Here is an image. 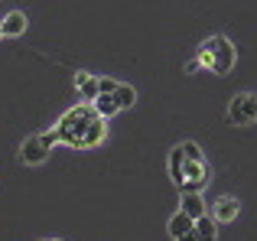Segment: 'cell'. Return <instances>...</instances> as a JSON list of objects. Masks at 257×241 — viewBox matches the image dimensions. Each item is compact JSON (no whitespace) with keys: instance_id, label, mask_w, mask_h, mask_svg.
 I'll use <instances>...</instances> for the list:
<instances>
[{"instance_id":"6da1fadb","label":"cell","mask_w":257,"mask_h":241,"mask_svg":"<svg viewBox=\"0 0 257 241\" xmlns=\"http://www.w3.org/2000/svg\"><path fill=\"white\" fill-rule=\"evenodd\" d=\"M199 65H208L215 75H228L234 69V46L225 36H212L199 46Z\"/></svg>"},{"instance_id":"7a4b0ae2","label":"cell","mask_w":257,"mask_h":241,"mask_svg":"<svg viewBox=\"0 0 257 241\" xmlns=\"http://www.w3.org/2000/svg\"><path fill=\"white\" fill-rule=\"evenodd\" d=\"M94 117V108L91 104H75V108H69L62 117H59L56 124V134H59V144H69V147H78L88 131V124H91Z\"/></svg>"},{"instance_id":"3957f363","label":"cell","mask_w":257,"mask_h":241,"mask_svg":"<svg viewBox=\"0 0 257 241\" xmlns=\"http://www.w3.org/2000/svg\"><path fill=\"white\" fill-rule=\"evenodd\" d=\"M228 120L234 127H247L257 120V95L244 91V95H234L231 104H228Z\"/></svg>"},{"instance_id":"277c9868","label":"cell","mask_w":257,"mask_h":241,"mask_svg":"<svg viewBox=\"0 0 257 241\" xmlns=\"http://www.w3.org/2000/svg\"><path fill=\"white\" fill-rule=\"evenodd\" d=\"M195 222L189 215H182V212H176V215L170 218V238L173 241H195Z\"/></svg>"},{"instance_id":"5b68a950","label":"cell","mask_w":257,"mask_h":241,"mask_svg":"<svg viewBox=\"0 0 257 241\" xmlns=\"http://www.w3.org/2000/svg\"><path fill=\"white\" fill-rule=\"evenodd\" d=\"M20 157H23V163L39 166L46 157H49V150L43 147V140H39V137H26V140H23V147H20Z\"/></svg>"},{"instance_id":"8992f818","label":"cell","mask_w":257,"mask_h":241,"mask_svg":"<svg viewBox=\"0 0 257 241\" xmlns=\"http://www.w3.org/2000/svg\"><path fill=\"white\" fill-rule=\"evenodd\" d=\"M182 215H189V218H192V222H195V218H202V215H208V209H205V199H202L199 196V192H182Z\"/></svg>"},{"instance_id":"52a82bcc","label":"cell","mask_w":257,"mask_h":241,"mask_svg":"<svg viewBox=\"0 0 257 241\" xmlns=\"http://www.w3.org/2000/svg\"><path fill=\"white\" fill-rule=\"evenodd\" d=\"M238 199H231V196H221L218 202H215V209H212V215H215V222H234L238 218Z\"/></svg>"},{"instance_id":"ba28073f","label":"cell","mask_w":257,"mask_h":241,"mask_svg":"<svg viewBox=\"0 0 257 241\" xmlns=\"http://www.w3.org/2000/svg\"><path fill=\"white\" fill-rule=\"evenodd\" d=\"M104 134H107L104 117L94 114V117H91V124H88V131H85V137H82V144H78V150H85V147H98L101 140H104Z\"/></svg>"},{"instance_id":"9c48e42d","label":"cell","mask_w":257,"mask_h":241,"mask_svg":"<svg viewBox=\"0 0 257 241\" xmlns=\"http://www.w3.org/2000/svg\"><path fill=\"white\" fill-rule=\"evenodd\" d=\"M78 95H82V104H91L98 98V75H88V72H78L75 75Z\"/></svg>"},{"instance_id":"30bf717a","label":"cell","mask_w":257,"mask_h":241,"mask_svg":"<svg viewBox=\"0 0 257 241\" xmlns=\"http://www.w3.org/2000/svg\"><path fill=\"white\" fill-rule=\"evenodd\" d=\"M0 30H4V36H23V33H26V17L20 10L7 13L4 23H0Z\"/></svg>"},{"instance_id":"8fae6325","label":"cell","mask_w":257,"mask_h":241,"mask_svg":"<svg viewBox=\"0 0 257 241\" xmlns=\"http://www.w3.org/2000/svg\"><path fill=\"white\" fill-rule=\"evenodd\" d=\"M182 170H186V157H182L179 147H173V150H170V176H173V183L179 186V189H182V183H186Z\"/></svg>"},{"instance_id":"7c38bea8","label":"cell","mask_w":257,"mask_h":241,"mask_svg":"<svg viewBox=\"0 0 257 241\" xmlns=\"http://www.w3.org/2000/svg\"><path fill=\"white\" fill-rule=\"evenodd\" d=\"M195 241H215L218 238V228H215V218H208V215H202V218H195Z\"/></svg>"},{"instance_id":"4fadbf2b","label":"cell","mask_w":257,"mask_h":241,"mask_svg":"<svg viewBox=\"0 0 257 241\" xmlns=\"http://www.w3.org/2000/svg\"><path fill=\"white\" fill-rule=\"evenodd\" d=\"M111 98H114V104H117V111H120V108H131V104L137 101V91H134L131 85H120L117 82V88H114Z\"/></svg>"},{"instance_id":"5bb4252c","label":"cell","mask_w":257,"mask_h":241,"mask_svg":"<svg viewBox=\"0 0 257 241\" xmlns=\"http://www.w3.org/2000/svg\"><path fill=\"white\" fill-rule=\"evenodd\" d=\"M91 108H94V114H98V117H111V114H117V104H114V98L111 95H98V98H94V101H91Z\"/></svg>"},{"instance_id":"9a60e30c","label":"cell","mask_w":257,"mask_h":241,"mask_svg":"<svg viewBox=\"0 0 257 241\" xmlns=\"http://www.w3.org/2000/svg\"><path fill=\"white\" fill-rule=\"evenodd\" d=\"M179 150H182V157H186L189 163H199V160H202V147L195 144V140H186V144H179Z\"/></svg>"},{"instance_id":"2e32d148","label":"cell","mask_w":257,"mask_h":241,"mask_svg":"<svg viewBox=\"0 0 257 241\" xmlns=\"http://www.w3.org/2000/svg\"><path fill=\"white\" fill-rule=\"evenodd\" d=\"M114 88H117L114 78H104V75L98 78V95H114Z\"/></svg>"},{"instance_id":"e0dca14e","label":"cell","mask_w":257,"mask_h":241,"mask_svg":"<svg viewBox=\"0 0 257 241\" xmlns=\"http://www.w3.org/2000/svg\"><path fill=\"white\" fill-rule=\"evenodd\" d=\"M39 140H43V147H46V150H52V147L59 144V134H56V127H52V131H46V134H39Z\"/></svg>"},{"instance_id":"ac0fdd59","label":"cell","mask_w":257,"mask_h":241,"mask_svg":"<svg viewBox=\"0 0 257 241\" xmlns=\"http://www.w3.org/2000/svg\"><path fill=\"white\" fill-rule=\"evenodd\" d=\"M0 39H4V30H0Z\"/></svg>"},{"instance_id":"d6986e66","label":"cell","mask_w":257,"mask_h":241,"mask_svg":"<svg viewBox=\"0 0 257 241\" xmlns=\"http://www.w3.org/2000/svg\"><path fill=\"white\" fill-rule=\"evenodd\" d=\"M56 241H59V238H56Z\"/></svg>"}]
</instances>
